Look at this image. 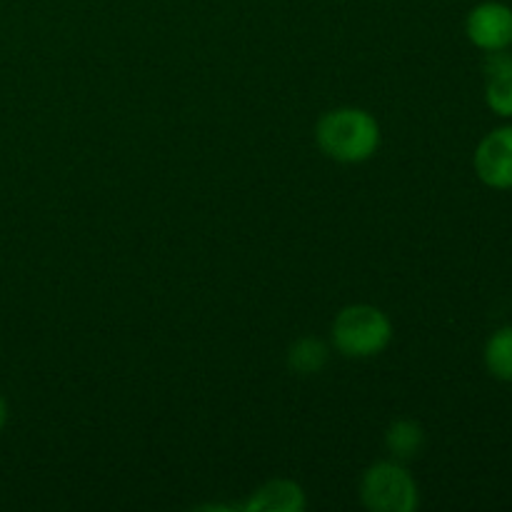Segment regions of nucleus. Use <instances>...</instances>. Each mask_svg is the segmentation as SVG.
<instances>
[{
  "label": "nucleus",
  "mask_w": 512,
  "mask_h": 512,
  "mask_svg": "<svg viewBox=\"0 0 512 512\" xmlns=\"http://www.w3.org/2000/svg\"><path fill=\"white\" fill-rule=\"evenodd\" d=\"M308 500H305V490L300 488L295 480H268L260 485L248 503L243 505L245 512H303Z\"/></svg>",
  "instance_id": "0eeeda50"
},
{
  "label": "nucleus",
  "mask_w": 512,
  "mask_h": 512,
  "mask_svg": "<svg viewBox=\"0 0 512 512\" xmlns=\"http://www.w3.org/2000/svg\"><path fill=\"white\" fill-rule=\"evenodd\" d=\"M360 503L370 512H415L420 490L405 463L378 460L360 478Z\"/></svg>",
  "instance_id": "7ed1b4c3"
},
{
  "label": "nucleus",
  "mask_w": 512,
  "mask_h": 512,
  "mask_svg": "<svg viewBox=\"0 0 512 512\" xmlns=\"http://www.w3.org/2000/svg\"><path fill=\"white\" fill-rule=\"evenodd\" d=\"M393 335V320L383 310L368 303H355L335 315L330 343L343 358L368 360L385 353L393 343Z\"/></svg>",
  "instance_id": "f03ea898"
},
{
  "label": "nucleus",
  "mask_w": 512,
  "mask_h": 512,
  "mask_svg": "<svg viewBox=\"0 0 512 512\" xmlns=\"http://www.w3.org/2000/svg\"><path fill=\"white\" fill-rule=\"evenodd\" d=\"M5 425H8V400L0 395V433H3Z\"/></svg>",
  "instance_id": "9b49d317"
},
{
  "label": "nucleus",
  "mask_w": 512,
  "mask_h": 512,
  "mask_svg": "<svg viewBox=\"0 0 512 512\" xmlns=\"http://www.w3.org/2000/svg\"><path fill=\"white\" fill-rule=\"evenodd\" d=\"M485 103L498 118L512 120V55L495 50L485 58Z\"/></svg>",
  "instance_id": "423d86ee"
},
{
  "label": "nucleus",
  "mask_w": 512,
  "mask_h": 512,
  "mask_svg": "<svg viewBox=\"0 0 512 512\" xmlns=\"http://www.w3.org/2000/svg\"><path fill=\"white\" fill-rule=\"evenodd\" d=\"M315 143L335 163H365L380 148V123L363 108H335L315 125Z\"/></svg>",
  "instance_id": "f257e3e1"
},
{
  "label": "nucleus",
  "mask_w": 512,
  "mask_h": 512,
  "mask_svg": "<svg viewBox=\"0 0 512 512\" xmlns=\"http://www.w3.org/2000/svg\"><path fill=\"white\" fill-rule=\"evenodd\" d=\"M483 363L490 378L512 383V325L498 328L490 335L483 350Z\"/></svg>",
  "instance_id": "9d476101"
},
{
  "label": "nucleus",
  "mask_w": 512,
  "mask_h": 512,
  "mask_svg": "<svg viewBox=\"0 0 512 512\" xmlns=\"http://www.w3.org/2000/svg\"><path fill=\"white\" fill-rule=\"evenodd\" d=\"M330 348L320 338H300L288 348L285 363L295 375H318L328 365Z\"/></svg>",
  "instance_id": "1a4fd4ad"
},
{
  "label": "nucleus",
  "mask_w": 512,
  "mask_h": 512,
  "mask_svg": "<svg viewBox=\"0 0 512 512\" xmlns=\"http://www.w3.org/2000/svg\"><path fill=\"white\" fill-rule=\"evenodd\" d=\"M465 35L485 53L508 50L512 45V8L500 0L478 3L465 18Z\"/></svg>",
  "instance_id": "39448f33"
},
{
  "label": "nucleus",
  "mask_w": 512,
  "mask_h": 512,
  "mask_svg": "<svg viewBox=\"0 0 512 512\" xmlns=\"http://www.w3.org/2000/svg\"><path fill=\"white\" fill-rule=\"evenodd\" d=\"M425 448V430L423 425L415 423V420L403 418L390 423V428L385 430V450L393 455V460L398 463H410V460L418 458Z\"/></svg>",
  "instance_id": "6e6552de"
},
{
  "label": "nucleus",
  "mask_w": 512,
  "mask_h": 512,
  "mask_svg": "<svg viewBox=\"0 0 512 512\" xmlns=\"http://www.w3.org/2000/svg\"><path fill=\"white\" fill-rule=\"evenodd\" d=\"M475 175L493 190H512V123L490 130L473 155Z\"/></svg>",
  "instance_id": "20e7f679"
}]
</instances>
